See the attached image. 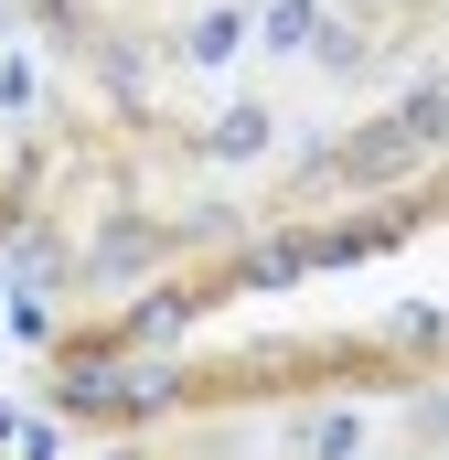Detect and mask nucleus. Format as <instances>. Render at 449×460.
Here are the masks:
<instances>
[{
	"instance_id": "obj_1",
	"label": "nucleus",
	"mask_w": 449,
	"mask_h": 460,
	"mask_svg": "<svg viewBox=\"0 0 449 460\" xmlns=\"http://www.w3.org/2000/svg\"><path fill=\"white\" fill-rule=\"evenodd\" d=\"M257 139H268V118H257V108H235V118L215 128V150H257Z\"/></svg>"
}]
</instances>
